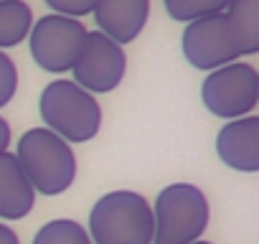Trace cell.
I'll return each mask as SVG.
<instances>
[{"instance_id": "1", "label": "cell", "mask_w": 259, "mask_h": 244, "mask_svg": "<svg viewBox=\"0 0 259 244\" xmlns=\"http://www.w3.org/2000/svg\"><path fill=\"white\" fill-rule=\"evenodd\" d=\"M153 206L143 193L112 191L104 193L89 214L92 244H153Z\"/></svg>"}, {"instance_id": "2", "label": "cell", "mask_w": 259, "mask_h": 244, "mask_svg": "<svg viewBox=\"0 0 259 244\" xmlns=\"http://www.w3.org/2000/svg\"><path fill=\"white\" fill-rule=\"evenodd\" d=\"M33 191L44 196L64 193L76 178V158L66 140L46 128H33L21 135L13 153Z\"/></svg>"}, {"instance_id": "3", "label": "cell", "mask_w": 259, "mask_h": 244, "mask_svg": "<svg viewBox=\"0 0 259 244\" xmlns=\"http://www.w3.org/2000/svg\"><path fill=\"white\" fill-rule=\"evenodd\" d=\"M41 119L46 122V130L56 133L66 143H87L97 138L102 128V107L71 79L49 82L38 99Z\"/></svg>"}, {"instance_id": "4", "label": "cell", "mask_w": 259, "mask_h": 244, "mask_svg": "<svg viewBox=\"0 0 259 244\" xmlns=\"http://www.w3.org/2000/svg\"><path fill=\"white\" fill-rule=\"evenodd\" d=\"M153 244H193L208 226V201L198 186L170 183L153 206Z\"/></svg>"}, {"instance_id": "5", "label": "cell", "mask_w": 259, "mask_h": 244, "mask_svg": "<svg viewBox=\"0 0 259 244\" xmlns=\"http://www.w3.org/2000/svg\"><path fill=\"white\" fill-rule=\"evenodd\" d=\"M203 107L224 119H239L256 109L259 102V74L246 61H231L208 71L201 84Z\"/></svg>"}, {"instance_id": "6", "label": "cell", "mask_w": 259, "mask_h": 244, "mask_svg": "<svg viewBox=\"0 0 259 244\" xmlns=\"http://www.w3.org/2000/svg\"><path fill=\"white\" fill-rule=\"evenodd\" d=\"M87 33L89 31L79 18H69L59 13L41 16L38 21H33L28 33L31 56L49 74L71 71L84 49Z\"/></svg>"}, {"instance_id": "7", "label": "cell", "mask_w": 259, "mask_h": 244, "mask_svg": "<svg viewBox=\"0 0 259 244\" xmlns=\"http://www.w3.org/2000/svg\"><path fill=\"white\" fill-rule=\"evenodd\" d=\"M181 51L186 61L201 71H213L241 59L234 31L224 13H213L186 23L181 36Z\"/></svg>"}, {"instance_id": "8", "label": "cell", "mask_w": 259, "mask_h": 244, "mask_svg": "<svg viewBox=\"0 0 259 244\" xmlns=\"http://www.w3.org/2000/svg\"><path fill=\"white\" fill-rule=\"evenodd\" d=\"M74 79L89 94H107L117 89L127 71V56L119 44H114L102 31H89L84 49L74 64Z\"/></svg>"}, {"instance_id": "9", "label": "cell", "mask_w": 259, "mask_h": 244, "mask_svg": "<svg viewBox=\"0 0 259 244\" xmlns=\"http://www.w3.org/2000/svg\"><path fill=\"white\" fill-rule=\"evenodd\" d=\"M216 153L221 163L239 173L259 171V119L254 114L231 119L216 135Z\"/></svg>"}, {"instance_id": "10", "label": "cell", "mask_w": 259, "mask_h": 244, "mask_svg": "<svg viewBox=\"0 0 259 244\" xmlns=\"http://www.w3.org/2000/svg\"><path fill=\"white\" fill-rule=\"evenodd\" d=\"M92 16L97 31L124 46L143 33L150 18V0H97Z\"/></svg>"}, {"instance_id": "11", "label": "cell", "mask_w": 259, "mask_h": 244, "mask_svg": "<svg viewBox=\"0 0 259 244\" xmlns=\"http://www.w3.org/2000/svg\"><path fill=\"white\" fill-rule=\"evenodd\" d=\"M36 204V191L31 188L26 173L21 171L13 153H0V219H23Z\"/></svg>"}, {"instance_id": "12", "label": "cell", "mask_w": 259, "mask_h": 244, "mask_svg": "<svg viewBox=\"0 0 259 244\" xmlns=\"http://www.w3.org/2000/svg\"><path fill=\"white\" fill-rule=\"evenodd\" d=\"M224 16L229 18L239 54L254 56L259 51V0H229Z\"/></svg>"}, {"instance_id": "13", "label": "cell", "mask_w": 259, "mask_h": 244, "mask_svg": "<svg viewBox=\"0 0 259 244\" xmlns=\"http://www.w3.org/2000/svg\"><path fill=\"white\" fill-rule=\"evenodd\" d=\"M33 11L26 0H0V51L28 38Z\"/></svg>"}, {"instance_id": "14", "label": "cell", "mask_w": 259, "mask_h": 244, "mask_svg": "<svg viewBox=\"0 0 259 244\" xmlns=\"http://www.w3.org/2000/svg\"><path fill=\"white\" fill-rule=\"evenodd\" d=\"M33 244H92L87 229L74 219H56L38 229Z\"/></svg>"}, {"instance_id": "15", "label": "cell", "mask_w": 259, "mask_h": 244, "mask_svg": "<svg viewBox=\"0 0 259 244\" xmlns=\"http://www.w3.org/2000/svg\"><path fill=\"white\" fill-rule=\"evenodd\" d=\"M165 13L178 23H191L213 13H224L229 0H163Z\"/></svg>"}, {"instance_id": "16", "label": "cell", "mask_w": 259, "mask_h": 244, "mask_svg": "<svg viewBox=\"0 0 259 244\" xmlns=\"http://www.w3.org/2000/svg\"><path fill=\"white\" fill-rule=\"evenodd\" d=\"M18 92V69H16V61L0 51V107H6L13 102Z\"/></svg>"}, {"instance_id": "17", "label": "cell", "mask_w": 259, "mask_h": 244, "mask_svg": "<svg viewBox=\"0 0 259 244\" xmlns=\"http://www.w3.org/2000/svg\"><path fill=\"white\" fill-rule=\"evenodd\" d=\"M44 3L59 13V16H69V18H84L94 11L97 0H44Z\"/></svg>"}, {"instance_id": "18", "label": "cell", "mask_w": 259, "mask_h": 244, "mask_svg": "<svg viewBox=\"0 0 259 244\" xmlns=\"http://www.w3.org/2000/svg\"><path fill=\"white\" fill-rule=\"evenodd\" d=\"M11 145V125L0 117V153H6Z\"/></svg>"}, {"instance_id": "19", "label": "cell", "mask_w": 259, "mask_h": 244, "mask_svg": "<svg viewBox=\"0 0 259 244\" xmlns=\"http://www.w3.org/2000/svg\"><path fill=\"white\" fill-rule=\"evenodd\" d=\"M0 244H21L18 241V234L8 224H0Z\"/></svg>"}, {"instance_id": "20", "label": "cell", "mask_w": 259, "mask_h": 244, "mask_svg": "<svg viewBox=\"0 0 259 244\" xmlns=\"http://www.w3.org/2000/svg\"><path fill=\"white\" fill-rule=\"evenodd\" d=\"M193 244H211V241H203V239H198V241H193Z\"/></svg>"}]
</instances>
